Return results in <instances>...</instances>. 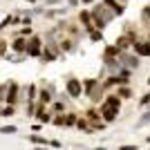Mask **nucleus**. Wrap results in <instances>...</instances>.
<instances>
[{
  "label": "nucleus",
  "instance_id": "37",
  "mask_svg": "<svg viewBox=\"0 0 150 150\" xmlns=\"http://www.w3.org/2000/svg\"><path fill=\"white\" fill-rule=\"evenodd\" d=\"M146 83H148V85H150V79H148V81H146Z\"/></svg>",
  "mask_w": 150,
  "mask_h": 150
},
{
  "label": "nucleus",
  "instance_id": "9",
  "mask_svg": "<svg viewBox=\"0 0 150 150\" xmlns=\"http://www.w3.org/2000/svg\"><path fill=\"white\" fill-rule=\"evenodd\" d=\"M79 20H81V25L85 31H92L94 29V23H92V13L88 11V9H81V13H79Z\"/></svg>",
  "mask_w": 150,
  "mask_h": 150
},
{
  "label": "nucleus",
  "instance_id": "38",
  "mask_svg": "<svg viewBox=\"0 0 150 150\" xmlns=\"http://www.w3.org/2000/svg\"><path fill=\"white\" fill-rule=\"evenodd\" d=\"M148 43H150V36H148Z\"/></svg>",
  "mask_w": 150,
  "mask_h": 150
},
{
  "label": "nucleus",
  "instance_id": "32",
  "mask_svg": "<svg viewBox=\"0 0 150 150\" xmlns=\"http://www.w3.org/2000/svg\"><path fill=\"white\" fill-rule=\"evenodd\" d=\"M50 146H52V148H61V141H56V139H54V141H50Z\"/></svg>",
  "mask_w": 150,
  "mask_h": 150
},
{
  "label": "nucleus",
  "instance_id": "23",
  "mask_svg": "<svg viewBox=\"0 0 150 150\" xmlns=\"http://www.w3.org/2000/svg\"><path fill=\"white\" fill-rule=\"evenodd\" d=\"M0 132H2V134H16L18 128H16V125H0Z\"/></svg>",
  "mask_w": 150,
  "mask_h": 150
},
{
  "label": "nucleus",
  "instance_id": "16",
  "mask_svg": "<svg viewBox=\"0 0 150 150\" xmlns=\"http://www.w3.org/2000/svg\"><path fill=\"white\" fill-rule=\"evenodd\" d=\"M58 47H61V52H74V40L63 38V40H58Z\"/></svg>",
  "mask_w": 150,
  "mask_h": 150
},
{
  "label": "nucleus",
  "instance_id": "30",
  "mask_svg": "<svg viewBox=\"0 0 150 150\" xmlns=\"http://www.w3.org/2000/svg\"><path fill=\"white\" fill-rule=\"evenodd\" d=\"M141 18H144V20H150V5L146 7V9H144V13H141Z\"/></svg>",
  "mask_w": 150,
  "mask_h": 150
},
{
  "label": "nucleus",
  "instance_id": "21",
  "mask_svg": "<svg viewBox=\"0 0 150 150\" xmlns=\"http://www.w3.org/2000/svg\"><path fill=\"white\" fill-rule=\"evenodd\" d=\"M52 112H54V114H63V112H65V103L54 101V103H52Z\"/></svg>",
  "mask_w": 150,
  "mask_h": 150
},
{
  "label": "nucleus",
  "instance_id": "12",
  "mask_svg": "<svg viewBox=\"0 0 150 150\" xmlns=\"http://www.w3.org/2000/svg\"><path fill=\"white\" fill-rule=\"evenodd\" d=\"M103 2L114 11V16H123V13H125V5L119 2V0H103Z\"/></svg>",
  "mask_w": 150,
  "mask_h": 150
},
{
  "label": "nucleus",
  "instance_id": "28",
  "mask_svg": "<svg viewBox=\"0 0 150 150\" xmlns=\"http://www.w3.org/2000/svg\"><path fill=\"white\" fill-rule=\"evenodd\" d=\"M31 34H34V31H31V27H29V25H25L23 29L18 31V36H31Z\"/></svg>",
  "mask_w": 150,
  "mask_h": 150
},
{
  "label": "nucleus",
  "instance_id": "36",
  "mask_svg": "<svg viewBox=\"0 0 150 150\" xmlns=\"http://www.w3.org/2000/svg\"><path fill=\"white\" fill-rule=\"evenodd\" d=\"M146 144H150V134H148V137H146Z\"/></svg>",
  "mask_w": 150,
  "mask_h": 150
},
{
  "label": "nucleus",
  "instance_id": "7",
  "mask_svg": "<svg viewBox=\"0 0 150 150\" xmlns=\"http://www.w3.org/2000/svg\"><path fill=\"white\" fill-rule=\"evenodd\" d=\"M132 50H134V54L141 56V58L150 56V43L148 40H134V43H132Z\"/></svg>",
  "mask_w": 150,
  "mask_h": 150
},
{
  "label": "nucleus",
  "instance_id": "19",
  "mask_svg": "<svg viewBox=\"0 0 150 150\" xmlns=\"http://www.w3.org/2000/svg\"><path fill=\"white\" fill-rule=\"evenodd\" d=\"M90 34V38H92L94 43H99V40H103V29H96V27H94L92 31H88Z\"/></svg>",
  "mask_w": 150,
  "mask_h": 150
},
{
  "label": "nucleus",
  "instance_id": "3",
  "mask_svg": "<svg viewBox=\"0 0 150 150\" xmlns=\"http://www.w3.org/2000/svg\"><path fill=\"white\" fill-rule=\"evenodd\" d=\"M40 54H43V38L40 36H31L29 38V47H27V56L38 58Z\"/></svg>",
  "mask_w": 150,
  "mask_h": 150
},
{
  "label": "nucleus",
  "instance_id": "15",
  "mask_svg": "<svg viewBox=\"0 0 150 150\" xmlns=\"http://www.w3.org/2000/svg\"><path fill=\"white\" fill-rule=\"evenodd\" d=\"M52 90H40V92H38V103H40V105H47V103H52Z\"/></svg>",
  "mask_w": 150,
  "mask_h": 150
},
{
  "label": "nucleus",
  "instance_id": "25",
  "mask_svg": "<svg viewBox=\"0 0 150 150\" xmlns=\"http://www.w3.org/2000/svg\"><path fill=\"white\" fill-rule=\"evenodd\" d=\"M52 123H54V125H65V112H63V114H54Z\"/></svg>",
  "mask_w": 150,
  "mask_h": 150
},
{
  "label": "nucleus",
  "instance_id": "14",
  "mask_svg": "<svg viewBox=\"0 0 150 150\" xmlns=\"http://www.w3.org/2000/svg\"><path fill=\"white\" fill-rule=\"evenodd\" d=\"M101 105H108V108H121V96H119V94H108L105 101H103Z\"/></svg>",
  "mask_w": 150,
  "mask_h": 150
},
{
  "label": "nucleus",
  "instance_id": "24",
  "mask_svg": "<svg viewBox=\"0 0 150 150\" xmlns=\"http://www.w3.org/2000/svg\"><path fill=\"white\" fill-rule=\"evenodd\" d=\"M29 103H36L38 101V90H36V85H29Z\"/></svg>",
  "mask_w": 150,
  "mask_h": 150
},
{
  "label": "nucleus",
  "instance_id": "2",
  "mask_svg": "<svg viewBox=\"0 0 150 150\" xmlns=\"http://www.w3.org/2000/svg\"><path fill=\"white\" fill-rule=\"evenodd\" d=\"M101 90H103V85H99V81H94V79H88V81L83 83V94H85V96H90V101H92V103H99Z\"/></svg>",
  "mask_w": 150,
  "mask_h": 150
},
{
  "label": "nucleus",
  "instance_id": "17",
  "mask_svg": "<svg viewBox=\"0 0 150 150\" xmlns=\"http://www.w3.org/2000/svg\"><path fill=\"white\" fill-rule=\"evenodd\" d=\"M27 139H29L31 144H36V146H50V141H47V139H45V137H38V134H29Z\"/></svg>",
  "mask_w": 150,
  "mask_h": 150
},
{
  "label": "nucleus",
  "instance_id": "27",
  "mask_svg": "<svg viewBox=\"0 0 150 150\" xmlns=\"http://www.w3.org/2000/svg\"><path fill=\"white\" fill-rule=\"evenodd\" d=\"M7 88H9V83H7V85H0V103H2V101L7 103Z\"/></svg>",
  "mask_w": 150,
  "mask_h": 150
},
{
  "label": "nucleus",
  "instance_id": "39",
  "mask_svg": "<svg viewBox=\"0 0 150 150\" xmlns=\"http://www.w3.org/2000/svg\"><path fill=\"white\" fill-rule=\"evenodd\" d=\"M148 105H150V103H148Z\"/></svg>",
  "mask_w": 150,
  "mask_h": 150
},
{
  "label": "nucleus",
  "instance_id": "13",
  "mask_svg": "<svg viewBox=\"0 0 150 150\" xmlns=\"http://www.w3.org/2000/svg\"><path fill=\"white\" fill-rule=\"evenodd\" d=\"M132 43H134V40H132V38L128 36V34H125V36H119L117 40H114V45H117V47H119L121 52H128V50L132 47Z\"/></svg>",
  "mask_w": 150,
  "mask_h": 150
},
{
  "label": "nucleus",
  "instance_id": "1",
  "mask_svg": "<svg viewBox=\"0 0 150 150\" xmlns=\"http://www.w3.org/2000/svg\"><path fill=\"white\" fill-rule=\"evenodd\" d=\"M90 13H92V23H94L96 29H105V27L110 25V20L114 18V11L105 2H96V5L90 9Z\"/></svg>",
  "mask_w": 150,
  "mask_h": 150
},
{
  "label": "nucleus",
  "instance_id": "26",
  "mask_svg": "<svg viewBox=\"0 0 150 150\" xmlns=\"http://www.w3.org/2000/svg\"><path fill=\"white\" fill-rule=\"evenodd\" d=\"M0 114H2V117H11V114H13V105H11V103H7V108H2Z\"/></svg>",
  "mask_w": 150,
  "mask_h": 150
},
{
  "label": "nucleus",
  "instance_id": "10",
  "mask_svg": "<svg viewBox=\"0 0 150 150\" xmlns=\"http://www.w3.org/2000/svg\"><path fill=\"white\" fill-rule=\"evenodd\" d=\"M16 101H18V83L9 81V88H7V103L16 105Z\"/></svg>",
  "mask_w": 150,
  "mask_h": 150
},
{
  "label": "nucleus",
  "instance_id": "11",
  "mask_svg": "<svg viewBox=\"0 0 150 150\" xmlns=\"http://www.w3.org/2000/svg\"><path fill=\"white\" fill-rule=\"evenodd\" d=\"M34 117H36L40 123H52V117H54V114L47 112V110H45V105H38V108H36V114H34Z\"/></svg>",
  "mask_w": 150,
  "mask_h": 150
},
{
  "label": "nucleus",
  "instance_id": "29",
  "mask_svg": "<svg viewBox=\"0 0 150 150\" xmlns=\"http://www.w3.org/2000/svg\"><path fill=\"white\" fill-rule=\"evenodd\" d=\"M148 103H150V92H148V94H144V99L139 101V105H148Z\"/></svg>",
  "mask_w": 150,
  "mask_h": 150
},
{
  "label": "nucleus",
  "instance_id": "31",
  "mask_svg": "<svg viewBox=\"0 0 150 150\" xmlns=\"http://www.w3.org/2000/svg\"><path fill=\"white\" fill-rule=\"evenodd\" d=\"M5 50H7V40H0V56H5Z\"/></svg>",
  "mask_w": 150,
  "mask_h": 150
},
{
  "label": "nucleus",
  "instance_id": "6",
  "mask_svg": "<svg viewBox=\"0 0 150 150\" xmlns=\"http://www.w3.org/2000/svg\"><path fill=\"white\" fill-rule=\"evenodd\" d=\"M16 54H27V47H29V40H27V36H16L11 40V45H9Z\"/></svg>",
  "mask_w": 150,
  "mask_h": 150
},
{
  "label": "nucleus",
  "instance_id": "33",
  "mask_svg": "<svg viewBox=\"0 0 150 150\" xmlns=\"http://www.w3.org/2000/svg\"><path fill=\"white\" fill-rule=\"evenodd\" d=\"M61 0H45V5H58Z\"/></svg>",
  "mask_w": 150,
  "mask_h": 150
},
{
  "label": "nucleus",
  "instance_id": "4",
  "mask_svg": "<svg viewBox=\"0 0 150 150\" xmlns=\"http://www.w3.org/2000/svg\"><path fill=\"white\" fill-rule=\"evenodd\" d=\"M65 92H67V96H72V99H79L83 94V83L79 81V79H69V81L65 83Z\"/></svg>",
  "mask_w": 150,
  "mask_h": 150
},
{
  "label": "nucleus",
  "instance_id": "22",
  "mask_svg": "<svg viewBox=\"0 0 150 150\" xmlns=\"http://www.w3.org/2000/svg\"><path fill=\"white\" fill-rule=\"evenodd\" d=\"M148 123H150V110H148V112H146L144 117L137 121V123H134V128H144V125H148Z\"/></svg>",
  "mask_w": 150,
  "mask_h": 150
},
{
  "label": "nucleus",
  "instance_id": "34",
  "mask_svg": "<svg viewBox=\"0 0 150 150\" xmlns=\"http://www.w3.org/2000/svg\"><path fill=\"white\" fill-rule=\"evenodd\" d=\"M67 2H69V5H72V7H76V5H79V2H81V0H67Z\"/></svg>",
  "mask_w": 150,
  "mask_h": 150
},
{
  "label": "nucleus",
  "instance_id": "35",
  "mask_svg": "<svg viewBox=\"0 0 150 150\" xmlns=\"http://www.w3.org/2000/svg\"><path fill=\"white\" fill-rule=\"evenodd\" d=\"M81 2H83V5H92L94 0H81Z\"/></svg>",
  "mask_w": 150,
  "mask_h": 150
},
{
  "label": "nucleus",
  "instance_id": "20",
  "mask_svg": "<svg viewBox=\"0 0 150 150\" xmlns=\"http://www.w3.org/2000/svg\"><path fill=\"white\" fill-rule=\"evenodd\" d=\"M76 121H79V114L65 112V125H76Z\"/></svg>",
  "mask_w": 150,
  "mask_h": 150
},
{
  "label": "nucleus",
  "instance_id": "18",
  "mask_svg": "<svg viewBox=\"0 0 150 150\" xmlns=\"http://www.w3.org/2000/svg\"><path fill=\"white\" fill-rule=\"evenodd\" d=\"M117 94H119L121 99H130V96H132V90L128 88V85H119V90H117Z\"/></svg>",
  "mask_w": 150,
  "mask_h": 150
},
{
  "label": "nucleus",
  "instance_id": "5",
  "mask_svg": "<svg viewBox=\"0 0 150 150\" xmlns=\"http://www.w3.org/2000/svg\"><path fill=\"white\" fill-rule=\"evenodd\" d=\"M139 58H141V56H137V54L132 56V54H128V52H121V54H119L121 65H123V67H130V69H137L139 65H141V63H139Z\"/></svg>",
  "mask_w": 150,
  "mask_h": 150
},
{
  "label": "nucleus",
  "instance_id": "8",
  "mask_svg": "<svg viewBox=\"0 0 150 150\" xmlns=\"http://www.w3.org/2000/svg\"><path fill=\"white\" fill-rule=\"evenodd\" d=\"M119 117V108H108V105H101V119L105 123H114Z\"/></svg>",
  "mask_w": 150,
  "mask_h": 150
}]
</instances>
